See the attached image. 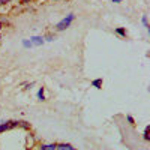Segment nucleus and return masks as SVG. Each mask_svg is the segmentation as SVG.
<instances>
[{
	"label": "nucleus",
	"instance_id": "nucleus-17",
	"mask_svg": "<svg viewBox=\"0 0 150 150\" xmlns=\"http://www.w3.org/2000/svg\"><path fill=\"white\" fill-rule=\"evenodd\" d=\"M21 2H23V3H27V2H30V0H21Z\"/></svg>",
	"mask_w": 150,
	"mask_h": 150
},
{
	"label": "nucleus",
	"instance_id": "nucleus-6",
	"mask_svg": "<svg viewBox=\"0 0 150 150\" xmlns=\"http://www.w3.org/2000/svg\"><path fill=\"white\" fill-rule=\"evenodd\" d=\"M38 98H39V101H45V95H44V87H41L39 92H38Z\"/></svg>",
	"mask_w": 150,
	"mask_h": 150
},
{
	"label": "nucleus",
	"instance_id": "nucleus-9",
	"mask_svg": "<svg viewBox=\"0 0 150 150\" xmlns=\"http://www.w3.org/2000/svg\"><path fill=\"white\" fill-rule=\"evenodd\" d=\"M141 21H143V24H144V27H146V29L149 30V21H147V17H146V15H143Z\"/></svg>",
	"mask_w": 150,
	"mask_h": 150
},
{
	"label": "nucleus",
	"instance_id": "nucleus-7",
	"mask_svg": "<svg viewBox=\"0 0 150 150\" xmlns=\"http://www.w3.org/2000/svg\"><path fill=\"white\" fill-rule=\"evenodd\" d=\"M116 33H117V35H120V36H123V38H126V30H125L123 27L116 29Z\"/></svg>",
	"mask_w": 150,
	"mask_h": 150
},
{
	"label": "nucleus",
	"instance_id": "nucleus-3",
	"mask_svg": "<svg viewBox=\"0 0 150 150\" xmlns=\"http://www.w3.org/2000/svg\"><path fill=\"white\" fill-rule=\"evenodd\" d=\"M56 150H77L74 146L71 144H66V143H62V144H57V149Z\"/></svg>",
	"mask_w": 150,
	"mask_h": 150
},
{
	"label": "nucleus",
	"instance_id": "nucleus-10",
	"mask_svg": "<svg viewBox=\"0 0 150 150\" xmlns=\"http://www.w3.org/2000/svg\"><path fill=\"white\" fill-rule=\"evenodd\" d=\"M23 45L26 47V48H30V47H32V44H30L29 39H24V41H23Z\"/></svg>",
	"mask_w": 150,
	"mask_h": 150
},
{
	"label": "nucleus",
	"instance_id": "nucleus-8",
	"mask_svg": "<svg viewBox=\"0 0 150 150\" xmlns=\"http://www.w3.org/2000/svg\"><path fill=\"white\" fill-rule=\"evenodd\" d=\"M18 126H21V128H24V129H30V125H29L27 122H18Z\"/></svg>",
	"mask_w": 150,
	"mask_h": 150
},
{
	"label": "nucleus",
	"instance_id": "nucleus-12",
	"mask_svg": "<svg viewBox=\"0 0 150 150\" xmlns=\"http://www.w3.org/2000/svg\"><path fill=\"white\" fill-rule=\"evenodd\" d=\"M57 149V144H48L47 146V150H56Z\"/></svg>",
	"mask_w": 150,
	"mask_h": 150
},
{
	"label": "nucleus",
	"instance_id": "nucleus-14",
	"mask_svg": "<svg viewBox=\"0 0 150 150\" xmlns=\"http://www.w3.org/2000/svg\"><path fill=\"white\" fill-rule=\"evenodd\" d=\"M11 0H0V5H6V3H9Z\"/></svg>",
	"mask_w": 150,
	"mask_h": 150
},
{
	"label": "nucleus",
	"instance_id": "nucleus-13",
	"mask_svg": "<svg viewBox=\"0 0 150 150\" xmlns=\"http://www.w3.org/2000/svg\"><path fill=\"white\" fill-rule=\"evenodd\" d=\"M144 140H149V128L144 129Z\"/></svg>",
	"mask_w": 150,
	"mask_h": 150
},
{
	"label": "nucleus",
	"instance_id": "nucleus-16",
	"mask_svg": "<svg viewBox=\"0 0 150 150\" xmlns=\"http://www.w3.org/2000/svg\"><path fill=\"white\" fill-rule=\"evenodd\" d=\"M120 2H123V0H112V3H120Z\"/></svg>",
	"mask_w": 150,
	"mask_h": 150
},
{
	"label": "nucleus",
	"instance_id": "nucleus-4",
	"mask_svg": "<svg viewBox=\"0 0 150 150\" xmlns=\"http://www.w3.org/2000/svg\"><path fill=\"white\" fill-rule=\"evenodd\" d=\"M8 129H11L9 128V122H0V134H2V132H5V131H8Z\"/></svg>",
	"mask_w": 150,
	"mask_h": 150
},
{
	"label": "nucleus",
	"instance_id": "nucleus-1",
	"mask_svg": "<svg viewBox=\"0 0 150 150\" xmlns=\"http://www.w3.org/2000/svg\"><path fill=\"white\" fill-rule=\"evenodd\" d=\"M74 18H75V15L74 14H68L62 21H59L57 24H56V30H59V32H63V30H66L71 24H72V21H74Z\"/></svg>",
	"mask_w": 150,
	"mask_h": 150
},
{
	"label": "nucleus",
	"instance_id": "nucleus-15",
	"mask_svg": "<svg viewBox=\"0 0 150 150\" xmlns=\"http://www.w3.org/2000/svg\"><path fill=\"white\" fill-rule=\"evenodd\" d=\"M39 149H41V150H47V146H45V144H44V146H41V147H39Z\"/></svg>",
	"mask_w": 150,
	"mask_h": 150
},
{
	"label": "nucleus",
	"instance_id": "nucleus-2",
	"mask_svg": "<svg viewBox=\"0 0 150 150\" xmlns=\"http://www.w3.org/2000/svg\"><path fill=\"white\" fill-rule=\"evenodd\" d=\"M30 44H32V47H33V45L39 47V45L44 44V38H41V36H33V38H30Z\"/></svg>",
	"mask_w": 150,
	"mask_h": 150
},
{
	"label": "nucleus",
	"instance_id": "nucleus-18",
	"mask_svg": "<svg viewBox=\"0 0 150 150\" xmlns=\"http://www.w3.org/2000/svg\"><path fill=\"white\" fill-rule=\"evenodd\" d=\"M0 38H2V36H0Z\"/></svg>",
	"mask_w": 150,
	"mask_h": 150
},
{
	"label": "nucleus",
	"instance_id": "nucleus-5",
	"mask_svg": "<svg viewBox=\"0 0 150 150\" xmlns=\"http://www.w3.org/2000/svg\"><path fill=\"white\" fill-rule=\"evenodd\" d=\"M92 86H93V87H96V89H101V87H102V80H101V78L93 80V81H92Z\"/></svg>",
	"mask_w": 150,
	"mask_h": 150
},
{
	"label": "nucleus",
	"instance_id": "nucleus-11",
	"mask_svg": "<svg viewBox=\"0 0 150 150\" xmlns=\"http://www.w3.org/2000/svg\"><path fill=\"white\" fill-rule=\"evenodd\" d=\"M126 120L129 122V125H135V120H134L132 116H126Z\"/></svg>",
	"mask_w": 150,
	"mask_h": 150
}]
</instances>
